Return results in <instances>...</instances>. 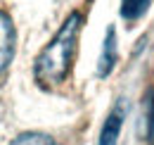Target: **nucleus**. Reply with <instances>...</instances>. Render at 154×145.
Listing matches in <instances>:
<instances>
[{
    "label": "nucleus",
    "mask_w": 154,
    "mask_h": 145,
    "mask_svg": "<svg viewBox=\"0 0 154 145\" xmlns=\"http://www.w3.org/2000/svg\"><path fill=\"white\" fill-rule=\"evenodd\" d=\"M81 26H83V14L71 12L64 19L62 29L55 34V38L40 50V55L36 57V64H33V76L40 86H45V88L57 86L69 76Z\"/></svg>",
    "instance_id": "obj_1"
},
{
    "label": "nucleus",
    "mask_w": 154,
    "mask_h": 145,
    "mask_svg": "<svg viewBox=\"0 0 154 145\" xmlns=\"http://www.w3.org/2000/svg\"><path fill=\"white\" fill-rule=\"evenodd\" d=\"M14 57V24L5 12H0V72Z\"/></svg>",
    "instance_id": "obj_2"
},
{
    "label": "nucleus",
    "mask_w": 154,
    "mask_h": 145,
    "mask_svg": "<svg viewBox=\"0 0 154 145\" xmlns=\"http://www.w3.org/2000/svg\"><path fill=\"white\" fill-rule=\"evenodd\" d=\"M114 64H116V31H114V26H109L107 29V36H104L100 62H97V76L100 79L109 76L112 69H114Z\"/></svg>",
    "instance_id": "obj_3"
},
{
    "label": "nucleus",
    "mask_w": 154,
    "mask_h": 145,
    "mask_svg": "<svg viewBox=\"0 0 154 145\" xmlns=\"http://www.w3.org/2000/svg\"><path fill=\"white\" fill-rule=\"evenodd\" d=\"M121 121H123V112H121V107H116L114 112H109L107 121L102 124V133H100L97 145H116L119 133H121Z\"/></svg>",
    "instance_id": "obj_4"
},
{
    "label": "nucleus",
    "mask_w": 154,
    "mask_h": 145,
    "mask_svg": "<svg viewBox=\"0 0 154 145\" xmlns=\"http://www.w3.org/2000/svg\"><path fill=\"white\" fill-rule=\"evenodd\" d=\"M152 0H121V17L126 21H137L147 10Z\"/></svg>",
    "instance_id": "obj_5"
},
{
    "label": "nucleus",
    "mask_w": 154,
    "mask_h": 145,
    "mask_svg": "<svg viewBox=\"0 0 154 145\" xmlns=\"http://www.w3.org/2000/svg\"><path fill=\"white\" fill-rule=\"evenodd\" d=\"M10 145H59V143L45 133H21Z\"/></svg>",
    "instance_id": "obj_6"
},
{
    "label": "nucleus",
    "mask_w": 154,
    "mask_h": 145,
    "mask_svg": "<svg viewBox=\"0 0 154 145\" xmlns=\"http://www.w3.org/2000/svg\"><path fill=\"white\" fill-rule=\"evenodd\" d=\"M147 145H154V93L147 100Z\"/></svg>",
    "instance_id": "obj_7"
}]
</instances>
